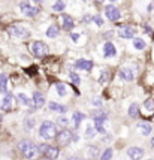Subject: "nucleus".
Instances as JSON below:
<instances>
[{
	"mask_svg": "<svg viewBox=\"0 0 154 160\" xmlns=\"http://www.w3.org/2000/svg\"><path fill=\"white\" fill-rule=\"evenodd\" d=\"M48 109L52 112H60V114H66L68 112V106L66 105H60L57 102H48Z\"/></svg>",
	"mask_w": 154,
	"mask_h": 160,
	"instance_id": "nucleus-20",
	"label": "nucleus"
},
{
	"mask_svg": "<svg viewBox=\"0 0 154 160\" xmlns=\"http://www.w3.org/2000/svg\"><path fill=\"white\" fill-rule=\"evenodd\" d=\"M33 126H35V120L33 118H25L24 120V127L25 129H31Z\"/></svg>",
	"mask_w": 154,
	"mask_h": 160,
	"instance_id": "nucleus-35",
	"label": "nucleus"
},
{
	"mask_svg": "<svg viewBox=\"0 0 154 160\" xmlns=\"http://www.w3.org/2000/svg\"><path fill=\"white\" fill-rule=\"evenodd\" d=\"M91 21H93V15H91V14H87V15L82 17V23L88 24V23H91Z\"/></svg>",
	"mask_w": 154,
	"mask_h": 160,
	"instance_id": "nucleus-36",
	"label": "nucleus"
},
{
	"mask_svg": "<svg viewBox=\"0 0 154 160\" xmlns=\"http://www.w3.org/2000/svg\"><path fill=\"white\" fill-rule=\"evenodd\" d=\"M84 2H87V0H84Z\"/></svg>",
	"mask_w": 154,
	"mask_h": 160,
	"instance_id": "nucleus-51",
	"label": "nucleus"
},
{
	"mask_svg": "<svg viewBox=\"0 0 154 160\" xmlns=\"http://www.w3.org/2000/svg\"><path fill=\"white\" fill-rule=\"evenodd\" d=\"M127 115H129L130 118H133V120H136L139 115H141V109H139V103H136V102H133V103H130V106H129V109H127Z\"/></svg>",
	"mask_w": 154,
	"mask_h": 160,
	"instance_id": "nucleus-21",
	"label": "nucleus"
},
{
	"mask_svg": "<svg viewBox=\"0 0 154 160\" xmlns=\"http://www.w3.org/2000/svg\"><path fill=\"white\" fill-rule=\"evenodd\" d=\"M79 37V35H76V33H75V35H73V33H72V35H70V39H72V41H75L76 42V39Z\"/></svg>",
	"mask_w": 154,
	"mask_h": 160,
	"instance_id": "nucleus-42",
	"label": "nucleus"
},
{
	"mask_svg": "<svg viewBox=\"0 0 154 160\" xmlns=\"http://www.w3.org/2000/svg\"><path fill=\"white\" fill-rule=\"evenodd\" d=\"M142 106H144L145 112H150V114L154 115V97H147Z\"/></svg>",
	"mask_w": 154,
	"mask_h": 160,
	"instance_id": "nucleus-24",
	"label": "nucleus"
},
{
	"mask_svg": "<svg viewBox=\"0 0 154 160\" xmlns=\"http://www.w3.org/2000/svg\"><path fill=\"white\" fill-rule=\"evenodd\" d=\"M105 17L109 19V21H118L120 18H121V11H120L117 6H114L112 3L106 5L105 6Z\"/></svg>",
	"mask_w": 154,
	"mask_h": 160,
	"instance_id": "nucleus-7",
	"label": "nucleus"
},
{
	"mask_svg": "<svg viewBox=\"0 0 154 160\" xmlns=\"http://www.w3.org/2000/svg\"><path fill=\"white\" fill-rule=\"evenodd\" d=\"M64 160H87L84 157H78V156H69V157H66Z\"/></svg>",
	"mask_w": 154,
	"mask_h": 160,
	"instance_id": "nucleus-38",
	"label": "nucleus"
},
{
	"mask_svg": "<svg viewBox=\"0 0 154 160\" xmlns=\"http://www.w3.org/2000/svg\"><path fill=\"white\" fill-rule=\"evenodd\" d=\"M120 30H118V35L120 37L123 39H133L135 37V29L130 27V25H118Z\"/></svg>",
	"mask_w": 154,
	"mask_h": 160,
	"instance_id": "nucleus-14",
	"label": "nucleus"
},
{
	"mask_svg": "<svg viewBox=\"0 0 154 160\" xmlns=\"http://www.w3.org/2000/svg\"><path fill=\"white\" fill-rule=\"evenodd\" d=\"M112 154H114V150L111 148V147H108V148H105L102 151V154H100L99 160H111L112 159Z\"/></svg>",
	"mask_w": 154,
	"mask_h": 160,
	"instance_id": "nucleus-27",
	"label": "nucleus"
},
{
	"mask_svg": "<svg viewBox=\"0 0 154 160\" xmlns=\"http://www.w3.org/2000/svg\"><path fill=\"white\" fill-rule=\"evenodd\" d=\"M58 33H60V27L57 24H51L48 29H46V37H50V39H56L58 36Z\"/></svg>",
	"mask_w": 154,
	"mask_h": 160,
	"instance_id": "nucleus-22",
	"label": "nucleus"
},
{
	"mask_svg": "<svg viewBox=\"0 0 154 160\" xmlns=\"http://www.w3.org/2000/svg\"><path fill=\"white\" fill-rule=\"evenodd\" d=\"M103 56L108 58V57H115L117 56V50H115V45H114L111 41H108L103 45Z\"/></svg>",
	"mask_w": 154,
	"mask_h": 160,
	"instance_id": "nucleus-19",
	"label": "nucleus"
},
{
	"mask_svg": "<svg viewBox=\"0 0 154 160\" xmlns=\"http://www.w3.org/2000/svg\"><path fill=\"white\" fill-rule=\"evenodd\" d=\"M109 2H115V0H109Z\"/></svg>",
	"mask_w": 154,
	"mask_h": 160,
	"instance_id": "nucleus-49",
	"label": "nucleus"
},
{
	"mask_svg": "<svg viewBox=\"0 0 154 160\" xmlns=\"http://www.w3.org/2000/svg\"><path fill=\"white\" fill-rule=\"evenodd\" d=\"M19 9H21V14L24 17H29V18H33V17H36L39 12V8H36V6H30V3L27 2H21L19 3Z\"/></svg>",
	"mask_w": 154,
	"mask_h": 160,
	"instance_id": "nucleus-9",
	"label": "nucleus"
},
{
	"mask_svg": "<svg viewBox=\"0 0 154 160\" xmlns=\"http://www.w3.org/2000/svg\"><path fill=\"white\" fill-rule=\"evenodd\" d=\"M17 100H18L19 105H23V106H29V108H30V106H33L31 99H29L24 93H18V94H17Z\"/></svg>",
	"mask_w": 154,
	"mask_h": 160,
	"instance_id": "nucleus-23",
	"label": "nucleus"
},
{
	"mask_svg": "<svg viewBox=\"0 0 154 160\" xmlns=\"http://www.w3.org/2000/svg\"><path fill=\"white\" fill-rule=\"evenodd\" d=\"M33 2H36V3H42L44 0H33Z\"/></svg>",
	"mask_w": 154,
	"mask_h": 160,
	"instance_id": "nucleus-45",
	"label": "nucleus"
},
{
	"mask_svg": "<svg viewBox=\"0 0 154 160\" xmlns=\"http://www.w3.org/2000/svg\"><path fill=\"white\" fill-rule=\"evenodd\" d=\"M93 21H94V24L97 25V27H102V25H103V18L100 17L99 14L97 15H93Z\"/></svg>",
	"mask_w": 154,
	"mask_h": 160,
	"instance_id": "nucleus-34",
	"label": "nucleus"
},
{
	"mask_svg": "<svg viewBox=\"0 0 154 160\" xmlns=\"http://www.w3.org/2000/svg\"><path fill=\"white\" fill-rule=\"evenodd\" d=\"M56 135H57V124L50 121V120H44L39 126V136L44 141H51V139H56Z\"/></svg>",
	"mask_w": 154,
	"mask_h": 160,
	"instance_id": "nucleus-2",
	"label": "nucleus"
},
{
	"mask_svg": "<svg viewBox=\"0 0 154 160\" xmlns=\"http://www.w3.org/2000/svg\"><path fill=\"white\" fill-rule=\"evenodd\" d=\"M85 118H87V115L84 114V112H81V111H73V114H72L73 129H78V127H79V124H81Z\"/></svg>",
	"mask_w": 154,
	"mask_h": 160,
	"instance_id": "nucleus-18",
	"label": "nucleus"
},
{
	"mask_svg": "<svg viewBox=\"0 0 154 160\" xmlns=\"http://www.w3.org/2000/svg\"><path fill=\"white\" fill-rule=\"evenodd\" d=\"M109 79H111V75H109V72L108 70H105L102 75H100V78H99V82L102 84V85H106L109 82Z\"/></svg>",
	"mask_w": 154,
	"mask_h": 160,
	"instance_id": "nucleus-31",
	"label": "nucleus"
},
{
	"mask_svg": "<svg viewBox=\"0 0 154 160\" xmlns=\"http://www.w3.org/2000/svg\"><path fill=\"white\" fill-rule=\"evenodd\" d=\"M30 51H31V54L35 56V57L42 58V57H45L50 52V48H48V45H46L45 42L35 41V42L31 44V46H30Z\"/></svg>",
	"mask_w": 154,
	"mask_h": 160,
	"instance_id": "nucleus-5",
	"label": "nucleus"
},
{
	"mask_svg": "<svg viewBox=\"0 0 154 160\" xmlns=\"http://www.w3.org/2000/svg\"><path fill=\"white\" fill-rule=\"evenodd\" d=\"M72 136H73V132L70 129H60L56 135V142H57V147L63 148V147H68L70 145L72 142Z\"/></svg>",
	"mask_w": 154,
	"mask_h": 160,
	"instance_id": "nucleus-4",
	"label": "nucleus"
},
{
	"mask_svg": "<svg viewBox=\"0 0 154 160\" xmlns=\"http://www.w3.org/2000/svg\"><path fill=\"white\" fill-rule=\"evenodd\" d=\"M144 30H145L147 33H148V35H151V36H153V33H154V31H153V29L150 27L148 24H145V25H144Z\"/></svg>",
	"mask_w": 154,
	"mask_h": 160,
	"instance_id": "nucleus-39",
	"label": "nucleus"
},
{
	"mask_svg": "<svg viewBox=\"0 0 154 160\" xmlns=\"http://www.w3.org/2000/svg\"><path fill=\"white\" fill-rule=\"evenodd\" d=\"M133 46H135V50L142 51V50H145L147 44H145V41L142 37H133Z\"/></svg>",
	"mask_w": 154,
	"mask_h": 160,
	"instance_id": "nucleus-26",
	"label": "nucleus"
},
{
	"mask_svg": "<svg viewBox=\"0 0 154 160\" xmlns=\"http://www.w3.org/2000/svg\"><path fill=\"white\" fill-rule=\"evenodd\" d=\"M118 76L127 82H132L135 79V73H133V69H130V68H121L118 72Z\"/></svg>",
	"mask_w": 154,
	"mask_h": 160,
	"instance_id": "nucleus-17",
	"label": "nucleus"
},
{
	"mask_svg": "<svg viewBox=\"0 0 154 160\" xmlns=\"http://www.w3.org/2000/svg\"><path fill=\"white\" fill-rule=\"evenodd\" d=\"M8 91V75L6 73H0V93Z\"/></svg>",
	"mask_w": 154,
	"mask_h": 160,
	"instance_id": "nucleus-25",
	"label": "nucleus"
},
{
	"mask_svg": "<svg viewBox=\"0 0 154 160\" xmlns=\"http://www.w3.org/2000/svg\"><path fill=\"white\" fill-rule=\"evenodd\" d=\"M17 150H18L19 154H21V157L25 159V160H36L39 156H41L37 145L33 142L31 139H25L24 138V139H21V141H18Z\"/></svg>",
	"mask_w": 154,
	"mask_h": 160,
	"instance_id": "nucleus-1",
	"label": "nucleus"
},
{
	"mask_svg": "<svg viewBox=\"0 0 154 160\" xmlns=\"http://www.w3.org/2000/svg\"><path fill=\"white\" fill-rule=\"evenodd\" d=\"M56 90H57V94H58V96H62V97H64L66 94H68V88H66V84H63V82H57V84H56Z\"/></svg>",
	"mask_w": 154,
	"mask_h": 160,
	"instance_id": "nucleus-28",
	"label": "nucleus"
},
{
	"mask_svg": "<svg viewBox=\"0 0 154 160\" xmlns=\"http://www.w3.org/2000/svg\"><path fill=\"white\" fill-rule=\"evenodd\" d=\"M69 78H70V81H72V84L75 85V87L81 84V78H79L78 73H75V72H70V73H69Z\"/></svg>",
	"mask_w": 154,
	"mask_h": 160,
	"instance_id": "nucleus-32",
	"label": "nucleus"
},
{
	"mask_svg": "<svg viewBox=\"0 0 154 160\" xmlns=\"http://www.w3.org/2000/svg\"><path fill=\"white\" fill-rule=\"evenodd\" d=\"M96 2H97V3H103V2H105V0H96Z\"/></svg>",
	"mask_w": 154,
	"mask_h": 160,
	"instance_id": "nucleus-46",
	"label": "nucleus"
},
{
	"mask_svg": "<svg viewBox=\"0 0 154 160\" xmlns=\"http://www.w3.org/2000/svg\"><path fill=\"white\" fill-rule=\"evenodd\" d=\"M2 121H3V115H2V114H0V123H2Z\"/></svg>",
	"mask_w": 154,
	"mask_h": 160,
	"instance_id": "nucleus-47",
	"label": "nucleus"
},
{
	"mask_svg": "<svg viewBox=\"0 0 154 160\" xmlns=\"http://www.w3.org/2000/svg\"><path fill=\"white\" fill-rule=\"evenodd\" d=\"M57 124H58L60 129H66V127H68V124H69V120L66 117H58L57 118Z\"/></svg>",
	"mask_w": 154,
	"mask_h": 160,
	"instance_id": "nucleus-33",
	"label": "nucleus"
},
{
	"mask_svg": "<svg viewBox=\"0 0 154 160\" xmlns=\"http://www.w3.org/2000/svg\"><path fill=\"white\" fill-rule=\"evenodd\" d=\"M138 130L142 136H150L151 132H153V124L150 121H147V120H144V121H139L138 123Z\"/></svg>",
	"mask_w": 154,
	"mask_h": 160,
	"instance_id": "nucleus-15",
	"label": "nucleus"
},
{
	"mask_svg": "<svg viewBox=\"0 0 154 160\" xmlns=\"http://www.w3.org/2000/svg\"><path fill=\"white\" fill-rule=\"evenodd\" d=\"M78 139H79L78 133H73V136H72V142H78Z\"/></svg>",
	"mask_w": 154,
	"mask_h": 160,
	"instance_id": "nucleus-41",
	"label": "nucleus"
},
{
	"mask_svg": "<svg viewBox=\"0 0 154 160\" xmlns=\"http://www.w3.org/2000/svg\"><path fill=\"white\" fill-rule=\"evenodd\" d=\"M96 129H94V126H87V129H85V139H93L96 136Z\"/></svg>",
	"mask_w": 154,
	"mask_h": 160,
	"instance_id": "nucleus-30",
	"label": "nucleus"
},
{
	"mask_svg": "<svg viewBox=\"0 0 154 160\" xmlns=\"http://www.w3.org/2000/svg\"><path fill=\"white\" fill-rule=\"evenodd\" d=\"M91 102H93V105H94V106H99V108H102V100H100L97 96H96V97H93V99H91Z\"/></svg>",
	"mask_w": 154,
	"mask_h": 160,
	"instance_id": "nucleus-37",
	"label": "nucleus"
},
{
	"mask_svg": "<svg viewBox=\"0 0 154 160\" xmlns=\"http://www.w3.org/2000/svg\"><path fill=\"white\" fill-rule=\"evenodd\" d=\"M62 27L66 31H70L75 27V19L73 17H70L69 14H62Z\"/></svg>",
	"mask_w": 154,
	"mask_h": 160,
	"instance_id": "nucleus-13",
	"label": "nucleus"
},
{
	"mask_svg": "<svg viewBox=\"0 0 154 160\" xmlns=\"http://www.w3.org/2000/svg\"><path fill=\"white\" fill-rule=\"evenodd\" d=\"M45 102H46V99H45V94H44V93H41V91H35V93H33L31 103H33V106H35L36 109L44 108Z\"/></svg>",
	"mask_w": 154,
	"mask_h": 160,
	"instance_id": "nucleus-11",
	"label": "nucleus"
},
{
	"mask_svg": "<svg viewBox=\"0 0 154 160\" xmlns=\"http://www.w3.org/2000/svg\"><path fill=\"white\" fill-rule=\"evenodd\" d=\"M93 66H94V63L91 62V60H85V58H79L75 62V64H73V68L75 69H81V70H85V72H90L93 69Z\"/></svg>",
	"mask_w": 154,
	"mask_h": 160,
	"instance_id": "nucleus-12",
	"label": "nucleus"
},
{
	"mask_svg": "<svg viewBox=\"0 0 154 160\" xmlns=\"http://www.w3.org/2000/svg\"><path fill=\"white\" fill-rule=\"evenodd\" d=\"M64 9H66L64 0H56V3L52 5V11H56V12H63Z\"/></svg>",
	"mask_w": 154,
	"mask_h": 160,
	"instance_id": "nucleus-29",
	"label": "nucleus"
},
{
	"mask_svg": "<svg viewBox=\"0 0 154 160\" xmlns=\"http://www.w3.org/2000/svg\"><path fill=\"white\" fill-rule=\"evenodd\" d=\"M126 154H127V157H129L130 160H141L144 157V154H145V150L142 148V147L132 145V147H129V148L126 150Z\"/></svg>",
	"mask_w": 154,
	"mask_h": 160,
	"instance_id": "nucleus-8",
	"label": "nucleus"
},
{
	"mask_svg": "<svg viewBox=\"0 0 154 160\" xmlns=\"http://www.w3.org/2000/svg\"><path fill=\"white\" fill-rule=\"evenodd\" d=\"M12 102H14V93L6 91L2 96V99H0V109L11 111L12 109Z\"/></svg>",
	"mask_w": 154,
	"mask_h": 160,
	"instance_id": "nucleus-10",
	"label": "nucleus"
},
{
	"mask_svg": "<svg viewBox=\"0 0 154 160\" xmlns=\"http://www.w3.org/2000/svg\"><path fill=\"white\" fill-rule=\"evenodd\" d=\"M153 8H154V5H148V8H147V11L151 12V11H153Z\"/></svg>",
	"mask_w": 154,
	"mask_h": 160,
	"instance_id": "nucleus-43",
	"label": "nucleus"
},
{
	"mask_svg": "<svg viewBox=\"0 0 154 160\" xmlns=\"http://www.w3.org/2000/svg\"><path fill=\"white\" fill-rule=\"evenodd\" d=\"M112 35H114V31H106L103 36H105V39H111V37H112Z\"/></svg>",
	"mask_w": 154,
	"mask_h": 160,
	"instance_id": "nucleus-40",
	"label": "nucleus"
},
{
	"mask_svg": "<svg viewBox=\"0 0 154 160\" xmlns=\"http://www.w3.org/2000/svg\"><path fill=\"white\" fill-rule=\"evenodd\" d=\"M8 33L14 37H18V39H27L30 36V31L24 27L21 24H14V25H9L8 27Z\"/></svg>",
	"mask_w": 154,
	"mask_h": 160,
	"instance_id": "nucleus-6",
	"label": "nucleus"
},
{
	"mask_svg": "<svg viewBox=\"0 0 154 160\" xmlns=\"http://www.w3.org/2000/svg\"><path fill=\"white\" fill-rule=\"evenodd\" d=\"M37 148L41 156L50 160H57L60 157V147L57 145H50V144H37Z\"/></svg>",
	"mask_w": 154,
	"mask_h": 160,
	"instance_id": "nucleus-3",
	"label": "nucleus"
},
{
	"mask_svg": "<svg viewBox=\"0 0 154 160\" xmlns=\"http://www.w3.org/2000/svg\"><path fill=\"white\" fill-rule=\"evenodd\" d=\"M85 154L87 157H88L90 160H96L100 157V148H99V145H87V148H85Z\"/></svg>",
	"mask_w": 154,
	"mask_h": 160,
	"instance_id": "nucleus-16",
	"label": "nucleus"
},
{
	"mask_svg": "<svg viewBox=\"0 0 154 160\" xmlns=\"http://www.w3.org/2000/svg\"><path fill=\"white\" fill-rule=\"evenodd\" d=\"M44 160H50V159H44Z\"/></svg>",
	"mask_w": 154,
	"mask_h": 160,
	"instance_id": "nucleus-50",
	"label": "nucleus"
},
{
	"mask_svg": "<svg viewBox=\"0 0 154 160\" xmlns=\"http://www.w3.org/2000/svg\"><path fill=\"white\" fill-rule=\"evenodd\" d=\"M150 145H151V148H154V136L151 138V141H150Z\"/></svg>",
	"mask_w": 154,
	"mask_h": 160,
	"instance_id": "nucleus-44",
	"label": "nucleus"
},
{
	"mask_svg": "<svg viewBox=\"0 0 154 160\" xmlns=\"http://www.w3.org/2000/svg\"><path fill=\"white\" fill-rule=\"evenodd\" d=\"M147 160H154V159H147Z\"/></svg>",
	"mask_w": 154,
	"mask_h": 160,
	"instance_id": "nucleus-48",
	"label": "nucleus"
}]
</instances>
